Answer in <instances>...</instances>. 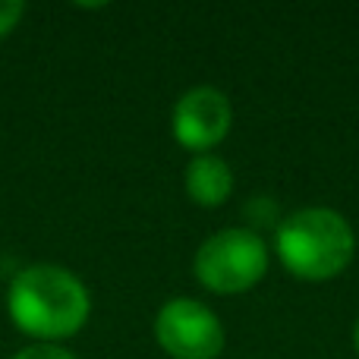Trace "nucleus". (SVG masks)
Segmentation results:
<instances>
[{
    "label": "nucleus",
    "mask_w": 359,
    "mask_h": 359,
    "mask_svg": "<svg viewBox=\"0 0 359 359\" xmlns=\"http://www.w3.org/2000/svg\"><path fill=\"white\" fill-rule=\"evenodd\" d=\"M6 309L22 334L38 344H54L79 334L92 312V297L69 268L29 265L13 278Z\"/></svg>",
    "instance_id": "obj_1"
},
{
    "label": "nucleus",
    "mask_w": 359,
    "mask_h": 359,
    "mask_svg": "<svg viewBox=\"0 0 359 359\" xmlns=\"http://www.w3.org/2000/svg\"><path fill=\"white\" fill-rule=\"evenodd\" d=\"M274 252L293 278L322 284L347 271L356 252V233L334 208H299L278 224Z\"/></svg>",
    "instance_id": "obj_2"
},
{
    "label": "nucleus",
    "mask_w": 359,
    "mask_h": 359,
    "mask_svg": "<svg viewBox=\"0 0 359 359\" xmlns=\"http://www.w3.org/2000/svg\"><path fill=\"white\" fill-rule=\"evenodd\" d=\"M196 280L211 293H246L268 274V246L255 230L227 227L211 233L196 252Z\"/></svg>",
    "instance_id": "obj_3"
},
{
    "label": "nucleus",
    "mask_w": 359,
    "mask_h": 359,
    "mask_svg": "<svg viewBox=\"0 0 359 359\" xmlns=\"http://www.w3.org/2000/svg\"><path fill=\"white\" fill-rule=\"evenodd\" d=\"M155 341L174 359H215L224 350V325L205 303L174 297L155 316Z\"/></svg>",
    "instance_id": "obj_4"
},
{
    "label": "nucleus",
    "mask_w": 359,
    "mask_h": 359,
    "mask_svg": "<svg viewBox=\"0 0 359 359\" xmlns=\"http://www.w3.org/2000/svg\"><path fill=\"white\" fill-rule=\"evenodd\" d=\"M230 126H233V104L215 86H196L186 95H180L174 117H170L174 139L196 155H208L215 145H221Z\"/></svg>",
    "instance_id": "obj_5"
},
{
    "label": "nucleus",
    "mask_w": 359,
    "mask_h": 359,
    "mask_svg": "<svg viewBox=\"0 0 359 359\" xmlns=\"http://www.w3.org/2000/svg\"><path fill=\"white\" fill-rule=\"evenodd\" d=\"M186 192L196 205L202 208H217L230 198L233 192V170L224 158L217 155H196L189 164H186V174H183Z\"/></svg>",
    "instance_id": "obj_6"
},
{
    "label": "nucleus",
    "mask_w": 359,
    "mask_h": 359,
    "mask_svg": "<svg viewBox=\"0 0 359 359\" xmlns=\"http://www.w3.org/2000/svg\"><path fill=\"white\" fill-rule=\"evenodd\" d=\"M13 359H76L69 350L57 347V344H32V347H22Z\"/></svg>",
    "instance_id": "obj_7"
},
{
    "label": "nucleus",
    "mask_w": 359,
    "mask_h": 359,
    "mask_svg": "<svg viewBox=\"0 0 359 359\" xmlns=\"http://www.w3.org/2000/svg\"><path fill=\"white\" fill-rule=\"evenodd\" d=\"M22 13H25V4H19V0H0V38L16 29Z\"/></svg>",
    "instance_id": "obj_8"
},
{
    "label": "nucleus",
    "mask_w": 359,
    "mask_h": 359,
    "mask_svg": "<svg viewBox=\"0 0 359 359\" xmlns=\"http://www.w3.org/2000/svg\"><path fill=\"white\" fill-rule=\"evenodd\" d=\"M353 350H356V356H359V318H356V328H353Z\"/></svg>",
    "instance_id": "obj_9"
}]
</instances>
